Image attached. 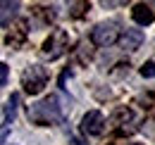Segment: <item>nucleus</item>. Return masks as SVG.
Segmentation results:
<instances>
[{"label": "nucleus", "mask_w": 155, "mask_h": 145, "mask_svg": "<svg viewBox=\"0 0 155 145\" xmlns=\"http://www.w3.org/2000/svg\"><path fill=\"white\" fill-rule=\"evenodd\" d=\"M67 48H69V34L67 31H62V29H55L50 38L43 43V57H48V60H58L62 55L67 53Z\"/></svg>", "instance_id": "nucleus-4"}, {"label": "nucleus", "mask_w": 155, "mask_h": 145, "mask_svg": "<svg viewBox=\"0 0 155 145\" xmlns=\"http://www.w3.org/2000/svg\"><path fill=\"white\" fill-rule=\"evenodd\" d=\"M29 119L38 126H53L64 119V105L60 95H48L29 107Z\"/></svg>", "instance_id": "nucleus-1"}, {"label": "nucleus", "mask_w": 155, "mask_h": 145, "mask_svg": "<svg viewBox=\"0 0 155 145\" xmlns=\"http://www.w3.org/2000/svg\"><path fill=\"white\" fill-rule=\"evenodd\" d=\"M117 38H119V21H115V19L100 21V24L93 26V31H91V40H93V45H98V48L112 45Z\"/></svg>", "instance_id": "nucleus-3"}, {"label": "nucleus", "mask_w": 155, "mask_h": 145, "mask_svg": "<svg viewBox=\"0 0 155 145\" xmlns=\"http://www.w3.org/2000/svg\"><path fill=\"white\" fill-rule=\"evenodd\" d=\"M45 83H48V69L41 67V64H31V67H26V72L21 74V86H24V91L29 95L41 93L45 88Z\"/></svg>", "instance_id": "nucleus-2"}, {"label": "nucleus", "mask_w": 155, "mask_h": 145, "mask_svg": "<svg viewBox=\"0 0 155 145\" xmlns=\"http://www.w3.org/2000/svg\"><path fill=\"white\" fill-rule=\"evenodd\" d=\"M143 43V31L141 29H127V34L122 36V48L124 50H136Z\"/></svg>", "instance_id": "nucleus-7"}, {"label": "nucleus", "mask_w": 155, "mask_h": 145, "mask_svg": "<svg viewBox=\"0 0 155 145\" xmlns=\"http://www.w3.org/2000/svg\"><path fill=\"white\" fill-rule=\"evenodd\" d=\"M7 76H10V69H7V64H2V62H0V88L7 83Z\"/></svg>", "instance_id": "nucleus-10"}, {"label": "nucleus", "mask_w": 155, "mask_h": 145, "mask_svg": "<svg viewBox=\"0 0 155 145\" xmlns=\"http://www.w3.org/2000/svg\"><path fill=\"white\" fill-rule=\"evenodd\" d=\"M105 128H107V119L103 117V112H88L84 119H81V131L86 133V136H100V133H105Z\"/></svg>", "instance_id": "nucleus-5"}, {"label": "nucleus", "mask_w": 155, "mask_h": 145, "mask_svg": "<svg viewBox=\"0 0 155 145\" xmlns=\"http://www.w3.org/2000/svg\"><path fill=\"white\" fill-rule=\"evenodd\" d=\"M131 17H134V21L138 26H148V24L155 19V14H153V10H150L148 5L138 2V5H134V10H131Z\"/></svg>", "instance_id": "nucleus-6"}, {"label": "nucleus", "mask_w": 155, "mask_h": 145, "mask_svg": "<svg viewBox=\"0 0 155 145\" xmlns=\"http://www.w3.org/2000/svg\"><path fill=\"white\" fill-rule=\"evenodd\" d=\"M19 12V2H0V26H7Z\"/></svg>", "instance_id": "nucleus-8"}, {"label": "nucleus", "mask_w": 155, "mask_h": 145, "mask_svg": "<svg viewBox=\"0 0 155 145\" xmlns=\"http://www.w3.org/2000/svg\"><path fill=\"white\" fill-rule=\"evenodd\" d=\"M141 76H146V79H155V62H146V64L141 67Z\"/></svg>", "instance_id": "nucleus-9"}]
</instances>
